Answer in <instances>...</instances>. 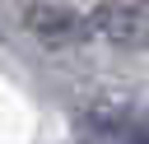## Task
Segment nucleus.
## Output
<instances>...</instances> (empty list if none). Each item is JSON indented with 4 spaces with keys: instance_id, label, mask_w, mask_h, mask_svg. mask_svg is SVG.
<instances>
[{
    "instance_id": "7ed1b4c3",
    "label": "nucleus",
    "mask_w": 149,
    "mask_h": 144,
    "mask_svg": "<svg viewBox=\"0 0 149 144\" xmlns=\"http://www.w3.org/2000/svg\"><path fill=\"white\" fill-rule=\"evenodd\" d=\"M135 5H140V9H144V14H149V0H135Z\"/></svg>"
},
{
    "instance_id": "f257e3e1",
    "label": "nucleus",
    "mask_w": 149,
    "mask_h": 144,
    "mask_svg": "<svg viewBox=\"0 0 149 144\" xmlns=\"http://www.w3.org/2000/svg\"><path fill=\"white\" fill-rule=\"evenodd\" d=\"M19 19H23V28H28L42 46H51V51H70V46H84V42L93 37L84 9L65 5V0H23Z\"/></svg>"
},
{
    "instance_id": "20e7f679",
    "label": "nucleus",
    "mask_w": 149,
    "mask_h": 144,
    "mask_svg": "<svg viewBox=\"0 0 149 144\" xmlns=\"http://www.w3.org/2000/svg\"><path fill=\"white\" fill-rule=\"evenodd\" d=\"M74 144H84V139H74Z\"/></svg>"
},
{
    "instance_id": "f03ea898",
    "label": "nucleus",
    "mask_w": 149,
    "mask_h": 144,
    "mask_svg": "<svg viewBox=\"0 0 149 144\" xmlns=\"http://www.w3.org/2000/svg\"><path fill=\"white\" fill-rule=\"evenodd\" d=\"M84 19H88V33L102 37L107 46H121V51L149 46V14L135 0H98L93 9H84Z\"/></svg>"
}]
</instances>
